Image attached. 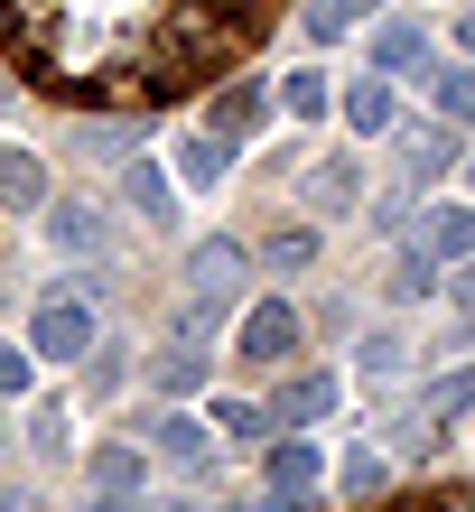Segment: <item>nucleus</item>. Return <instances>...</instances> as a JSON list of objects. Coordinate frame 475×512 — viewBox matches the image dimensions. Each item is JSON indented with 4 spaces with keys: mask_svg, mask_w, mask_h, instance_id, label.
I'll return each instance as SVG.
<instances>
[{
    "mask_svg": "<svg viewBox=\"0 0 475 512\" xmlns=\"http://www.w3.org/2000/svg\"><path fill=\"white\" fill-rule=\"evenodd\" d=\"M28 354H38V364H84V354H94V308H84L75 289L38 298V308H28Z\"/></svg>",
    "mask_w": 475,
    "mask_h": 512,
    "instance_id": "1",
    "label": "nucleus"
},
{
    "mask_svg": "<svg viewBox=\"0 0 475 512\" xmlns=\"http://www.w3.org/2000/svg\"><path fill=\"white\" fill-rule=\"evenodd\" d=\"M233 354H243L252 373H280L289 354H299V308H289V298H261V308H243V326H233Z\"/></svg>",
    "mask_w": 475,
    "mask_h": 512,
    "instance_id": "2",
    "label": "nucleus"
},
{
    "mask_svg": "<svg viewBox=\"0 0 475 512\" xmlns=\"http://www.w3.org/2000/svg\"><path fill=\"white\" fill-rule=\"evenodd\" d=\"M373 75L429 84V75H438V38H429L420 19H382V28H373Z\"/></svg>",
    "mask_w": 475,
    "mask_h": 512,
    "instance_id": "3",
    "label": "nucleus"
},
{
    "mask_svg": "<svg viewBox=\"0 0 475 512\" xmlns=\"http://www.w3.org/2000/svg\"><path fill=\"white\" fill-rule=\"evenodd\" d=\"M243 280H252V252L233 243V233H205V243L187 252V298H215V308H224Z\"/></svg>",
    "mask_w": 475,
    "mask_h": 512,
    "instance_id": "4",
    "label": "nucleus"
},
{
    "mask_svg": "<svg viewBox=\"0 0 475 512\" xmlns=\"http://www.w3.org/2000/svg\"><path fill=\"white\" fill-rule=\"evenodd\" d=\"M261 410H271V429H308V419H336V373H289Z\"/></svg>",
    "mask_w": 475,
    "mask_h": 512,
    "instance_id": "5",
    "label": "nucleus"
},
{
    "mask_svg": "<svg viewBox=\"0 0 475 512\" xmlns=\"http://www.w3.org/2000/svg\"><path fill=\"white\" fill-rule=\"evenodd\" d=\"M457 168V131L448 122H410V140H401V187L420 196L429 177H448Z\"/></svg>",
    "mask_w": 475,
    "mask_h": 512,
    "instance_id": "6",
    "label": "nucleus"
},
{
    "mask_svg": "<svg viewBox=\"0 0 475 512\" xmlns=\"http://www.w3.org/2000/svg\"><path fill=\"white\" fill-rule=\"evenodd\" d=\"M345 131H364V140H382V131H401V94H392V75H364V84H345Z\"/></svg>",
    "mask_w": 475,
    "mask_h": 512,
    "instance_id": "7",
    "label": "nucleus"
},
{
    "mask_svg": "<svg viewBox=\"0 0 475 512\" xmlns=\"http://www.w3.org/2000/svg\"><path fill=\"white\" fill-rule=\"evenodd\" d=\"M271 103H280V94H261V84H224L205 122H215V140H233V149H243V140H252L261 122H271Z\"/></svg>",
    "mask_w": 475,
    "mask_h": 512,
    "instance_id": "8",
    "label": "nucleus"
},
{
    "mask_svg": "<svg viewBox=\"0 0 475 512\" xmlns=\"http://www.w3.org/2000/svg\"><path fill=\"white\" fill-rule=\"evenodd\" d=\"M354 196H364V168H354V149H336V159L308 168V205L317 215H354Z\"/></svg>",
    "mask_w": 475,
    "mask_h": 512,
    "instance_id": "9",
    "label": "nucleus"
},
{
    "mask_svg": "<svg viewBox=\"0 0 475 512\" xmlns=\"http://www.w3.org/2000/svg\"><path fill=\"white\" fill-rule=\"evenodd\" d=\"M168 56H187V66H205V56H224V10H205V0H187V10L168 19Z\"/></svg>",
    "mask_w": 475,
    "mask_h": 512,
    "instance_id": "10",
    "label": "nucleus"
},
{
    "mask_svg": "<svg viewBox=\"0 0 475 512\" xmlns=\"http://www.w3.org/2000/svg\"><path fill=\"white\" fill-rule=\"evenodd\" d=\"M317 475H326V457H317L308 438H271V494H280V503H299Z\"/></svg>",
    "mask_w": 475,
    "mask_h": 512,
    "instance_id": "11",
    "label": "nucleus"
},
{
    "mask_svg": "<svg viewBox=\"0 0 475 512\" xmlns=\"http://www.w3.org/2000/svg\"><path fill=\"white\" fill-rule=\"evenodd\" d=\"M420 243L438 261H475V205H429V215H420Z\"/></svg>",
    "mask_w": 475,
    "mask_h": 512,
    "instance_id": "12",
    "label": "nucleus"
},
{
    "mask_svg": "<svg viewBox=\"0 0 475 512\" xmlns=\"http://www.w3.org/2000/svg\"><path fill=\"white\" fill-rule=\"evenodd\" d=\"M429 103H438V122H448V131H475V56H457V66L429 75Z\"/></svg>",
    "mask_w": 475,
    "mask_h": 512,
    "instance_id": "13",
    "label": "nucleus"
},
{
    "mask_svg": "<svg viewBox=\"0 0 475 512\" xmlns=\"http://www.w3.org/2000/svg\"><path fill=\"white\" fill-rule=\"evenodd\" d=\"M122 196L140 205V224H177V187H168L159 159H131V168H122Z\"/></svg>",
    "mask_w": 475,
    "mask_h": 512,
    "instance_id": "14",
    "label": "nucleus"
},
{
    "mask_svg": "<svg viewBox=\"0 0 475 512\" xmlns=\"http://www.w3.org/2000/svg\"><path fill=\"white\" fill-rule=\"evenodd\" d=\"M373 10H382V0H299V38H308V47H336L345 28L373 19Z\"/></svg>",
    "mask_w": 475,
    "mask_h": 512,
    "instance_id": "15",
    "label": "nucleus"
},
{
    "mask_svg": "<svg viewBox=\"0 0 475 512\" xmlns=\"http://www.w3.org/2000/svg\"><path fill=\"white\" fill-rule=\"evenodd\" d=\"M224 168H233V140H215V131L177 140V187H224Z\"/></svg>",
    "mask_w": 475,
    "mask_h": 512,
    "instance_id": "16",
    "label": "nucleus"
},
{
    "mask_svg": "<svg viewBox=\"0 0 475 512\" xmlns=\"http://www.w3.org/2000/svg\"><path fill=\"white\" fill-rule=\"evenodd\" d=\"M0 205H19V215L47 205V159L38 149H0Z\"/></svg>",
    "mask_w": 475,
    "mask_h": 512,
    "instance_id": "17",
    "label": "nucleus"
},
{
    "mask_svg": "<svg viewBox=\"0 0 475 512\" xmlns=\"http://www.w3.org/2000/svg\"><path fill=\"white\" fill-rule=\"evenodd\" d=\"M420 419H475V354L457 373H438L429 391H420Z\"/></svg>",
    "mask_w": 475,
    "mask_h": 512,
    "instance_id": "18",
    "label": "nucleus"
},
{
    "mask_svg": "<svg viewBox=\"0 0 475 512\" xmlns=\"http://www.w3.org/2000/svg\"><path fill=\"white\" fill-rule=\"evenodd\" d=\"M150 382L168 391V401H187V391H205V354H196L187 336H177L168 354H150Z\"/></svg>",
    "mask_w": 475,
    "mask_h": 512,
    "instance_id": "19",
    "label": "nucleus"
},
{
    "mask_svg": "<svg viewBox=\"0 0 475 512\" xmlns=\"http://www.w3.org/2000/svg\"><path fill=\"white\" fill-rule=\"evenodd\" d=\"M47 233H56V252H103V215L94 205H56L47 196Z\"/></svg>",
    "mask_w": 475,
    "mask_h": 512,
    "instance_id": "20",
    "label": "nucleus"
},
{
    "mask_svg": "<svg viewBox=\"0 0 475 512\" xmlns=\"http://www.w3.org/2000/svg\"><path fill=\"white\" fill-rule=\"evenodd\" d=\"M429 289H438V252H429V243H401V261H392V298H401V308H420Z\"/></svg>",
    "mask_w": 475,
    "mask_h": 512,
    "instance_id": "21",
    "label": "nucleus"
},
{
    "mask_svg": "<svg viewBox=\"0 0 475 512\" xmlns=\"http://www.w3.org/2000/svg\"><path fill=\"white\" fill-rule=\"evenodd\" d=\"M326 103H336V84H326L317 66H299V75L280 84V112H289V122H326Z\"/></svg>",
    "mask_w": 475,
    "mask_h": 512,
    "instance_id": "22",
    "label": "nucleus"
},
{
    "mask_svg": "<svg viewBox=\"0 0 475 512\" xmlns=\"http://www.w3.org/2000/svg\"><path fill=\"white\" fill-rule=\"evenodd\" d=\"M140 475H150V466H140V447H122V438L94 447V494H140Z\"/></svg>",
    "mask_w": 475,
    "mask_h": 512,
    "instance_id": "23",
    "label": "nucleus"
},
{
    "mask_svg": "<svg viewBox=\"0 0 475 512\" xmlns=\"http://www.w3.org/2000/svg\"><path fill=\"white\" fill-rule=\"evenodd\" d=\"M205 419H215V429H224L233 447H261V438H280V429H271V410H261V401H215Z\"/></svg>",
    "mask_w": 475,
    "mask_h": 512,
    "instance_id": "24",
    "label": "nucleus"
},
{
    "mask_svg": "<svg viewBox=\"0 0 475 512\" xmlns=\"http://www.w3.org/2000/svg\"><path fill=\"white\" fill-rule=\"evenodd\" d=\"M150 447H159V457H177V466H196V457H205V429H196L187 410H168V419H150Z\"/></svg>",
    "mask_w": 475,
    "mask_h": 512,
    "instance_id": "25",
    "label": "nucleus"
},
{
    "mask_svg": "<svg viewBox=\"0 0 475 512\" xmlns=\"http://www.w3.org/2000/svg\"><path fill=\"white\" fill-rule=\"evenodd\" d=\"M364 373H373V382H392V373H410V345L392 336V326H382V336H364Z\"/></svg>",
    "mask_w": 475,
    "mask_h": 512,
    "instance_id": "26",
    "label": "nucleus"
},
{
    "mask_svg": "<svg viewBox=\"0 0 475 512\" xmlns=\"http://www.w3.org/2000/svg\"><path fill=\"white\" fill-rule=\"evenodd\" d=\"M382 475H392V466L364 447V457H345V494H354V503H373V494H382Z\"/></svg>",
    "mask_w": 475,
    "mask_h": 512,
    "instance_id": "27",
    "label": "nucleus"
},
{
    "mask_svg": "<svg viewBox=\"0 0 475 512\" xmlns=\"http://www.w3.org/2000/svg\"><path fill=\"white\" fill-rule=\"evenodd\" d=\"M271 270H308L317 261V233H271V252H261Z\"/></svg>",
    "mask_w": 475,
    "mask_h": 512,
    "instance_id": "28",
    "label": "nucleus"
},
{
    "mask_svg": "<svg viewBox=\"0 0 475 512\" xmlns=\"http://www.w3.org/2000/svg\"><path fill=\"white\" fill-rule=\"evenodd\" d=\"M28 373H38V354H28V345H0V401H19Z\"/></svg>",
    "mask_w": 475,
    "mask_h": 512,
    "instance_id": "29",
    "label": "nucleus"
},
{
    "mask_svg": "<svg viewBox=\"0 0 475 512\" xmlns=\"http://www.w3.org/2000/svg\"><path fill=\"white\" fill-rule=\"evenodd\" d=\"M373 233H392V243H401V233H410V187H392V196H382V205H373Z\"/></svg>",
    "mask_w": 475,
    "mask_h": 512,
    "instance_id": "30",
    "label": "nucleus"
},
{
    "mask_svg": "<svg viewBox=\"0 0 475 512\" xmlns=\"http://www.w3.org/2000/svg\"><path fill=\"white\" fill-rule=\"evenodd\" d=\"M84 512H140V494H94Z\"/></svg>",
    "mask_w": 475,
    "mask_h": 512,
    "instance_id": "31",
    "label": "nucleus"
},
{
    "mask_svg": "<svg viewBox=\"0 0 475 512\" xmlns=\"http://www.w3.org/2000/svg\"><path fill=\"white\" fill-rule=\"evenodd\" d=\"M429 512H475V494H438V503H429Z\"/></svg>",
    "mask_w": 475,
    "mask_h": 512,
    "instance_id": "32",
    "label": "nucleus"
},
{
    "mask_svg": "<svg viewBox=\"0 0 475 512\" xmlns=\"http://www.w3.org/2000/svg\"><path fill=\"white\" fill-rule=\"evenodd\" d=\"M457 47H466V56H475V10H466V19H457Z\"/></svg>",
    "mask_w": 475,
    "mask_h": 512,
    "instance_id": "33",
    "label": "nucleus"
},
{
    "mask_svg": "<svg viewBox=\"0 0 475 512\" xmlns=\"http://www.w3.org/2000/svg\"><path fill=\"white\" fill-rule=\"evenodd\" d=\"M205 10H224V19H233V10H252V0H205Z\"/></svg>",
    "mask_w": 475,
    "mask_h": 512,
    "instance_id": "34",
    "label": "nucleus"
},
{
    "mask_svg": "<svg viewBox=\"0 0 475 512\" xmlns=\"http://www.w3.org/2000/svg\"><path fill=\"white\" fill-rule=\"evenodd\" d=\"M466 177H475V159H466Z\"/></svg>",
    "mask_w": 475,
    "mask_h": 512,
    "instance_id": "35",
    "label": "nucleus"
}]
</instances>
